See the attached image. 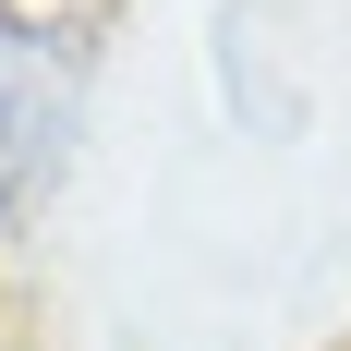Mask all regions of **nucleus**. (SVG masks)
<instances>
[{"mask_svg": "<svg viewBox=\"0 0 351 351\" xmlns=\"http://www.w3.org/2000/svg\"><path fill=\"white\" fill-rule=\"evenodd\" d=\"M61 145H73V73H61V49H36L25 25H0V218L61 170Z\"/></svg>", "mask_w": 351, "mask_h": 351, "instance_id": "f257e3e1", "label": "nucleus"}]
</instances>
